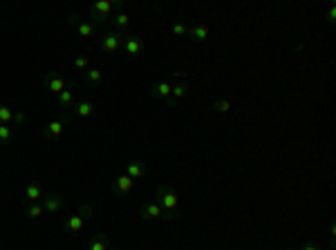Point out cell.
<instances>
[{"label": "cell", "mask_w": 336, "mask_h": 250, "mask_svg": "<svg viewBox=\"0 0 336 250\" xmlns=\"http://www.w3.org/2000/svg\"><path fill=\"white\" fill-rule=\"evenodd\" d=\"M72 116H63V118H56V121H50L43 128V134H45V138H59L61 134L65 132V128L70 125Z\"/></svg>", "instance_id": "obj_5"}, {"label": "cell", "mask_w": 336, "mask_h": 250, "mask_svg": "<svg viewBox=\"0 0 336 250\" xmlns=\"http://www.w3.org/2000/svg\"><path fill=\"white\" fill-rule=\"evenodd\" d=\"M121 50H126L128 56H139L143 52V40L139 36H126V38H123Z\"/></svg>", "instance_id": "obj_12"}, {"label": "cell", "mask_w": 336, "mask_h": 250, "mask_svg": "<svg viewBox=\"0 0 336 250\" xmlns=\"http://www.w3.org/2000/svg\"><path fill=\"white\" fill-rule=\"evenodd\" d=\"M148 92H150V96L157 98V100H168L171 98V92H173V85L168 83V80H157V83L150 85Z\"/></svg>", "instance_id": "obj_10"}, {"label": "cell", "mask_w": 336, "mask_h": 250, "mask_svg": "<svg viewBox=\"0 0 336 250\" xmlns=\"http://www.w3.org/2000/svg\"><path fill=\"white\" fill-rule=\"evenodd\" d=\"M88 250H110V239L105 234H94V239L90 242Z\"/></svg>", "instance_id": "obj_20"}, {"label": "cell", "mask_w": 336, "mask_h": 250, "mask_svg": "<svg viewBox=\"0 0 336 250\" xmlns=\"http://www.w3.org/2000/svg\"><path fill=\"white\" fill-rule=\"evenodd\" d=\"M25 199L30 201V204H38V201L43 199V188L38 184H27L25 186Z\"/></svg>", "instance_id": "obj_18"}, {"label": "cell", "mask_w": 336, "mask_h": 250, "mask_svg": "<svg viewBox=\"0 0 336 250\" xmlns=\"http://www.w3.org/2000/svg\"><path fill=\"white\" fill-rule=\"evenodd\" d=\"M43 208H45V214H56L65 204V196L59 194V192H50V194H43L41 199Z\"/></svg>", "instance_id": "obj_3"}, {"label": "cell", "mask_w": 336, "mask_h": 250, "mask_svg": "<svg viewBox=\"0 0 336 250\" xmlns=\"http://www.w3.org/2000/svg\"><path fill=\"white\" fill-rule=\"evenodd\" d=\"M70 25L76 30V34L83 38H90L94 34V22H85V20H79V16L76 14H72L70 16Z\"/></svg>", "instance_id": "obj_11"}, {"label": "cell", "mask_w": 336, "mask_h": 250, "mask_svg": "<svg viewBox=\"0 0 336 250\" xmlns=\"http://www.w3.org/2000/svg\"><path fill=\"white\" fill-rule=\"evenodd\" d=\"M112 25H114V32H119V30H126V27L130 25V16H128L126 12H119V14H114V16H112Z\"/></svg>", "instance_id": "obj_21"}, {"label": "cell", "mask_w": 336, "mask_h": 250, "mask_svg": "<svg viewBox=\"0 0 336 250\" xmlns=\"http://www.w3.org/2000/svg\"><path fill=\"white\" fill-rule=\"evenodd\" d=\"M132 188H134V179H130L128 174H119V176H114V179H112V192H114V194H119V196L132 192Z\"/></svg>", "instance_id": "obj_9"}, {"label": "cell", "mask_w": 336, "mask_h": 250, "mask_svg": "<svg viewBox=\"0 0 336 250\" xmlns=\"http://www.w3.org/2000/svg\"><path fill=\"white\" fill-rule=\"evenodd\" d=\"M126 174L130 176V179H134V181L141 179V176L146 174V163H143V161H130L126 166Z\"/></svg>", "instance_id": "obj_15"}, {"label": "cell", "mask_w": 336, "mask_h": 250, "mask_svg": "<svg viewBox=\"0 0 336 250\" xmlns=\"http://www.w3.org/2000/svg\"><path fill=\"white\" fill-rule=\"evenodd\" d=\"M25 121H27L25 112H16V116H14V123H16V125H23Z\"/></svg>", "instance_id": "obj_31"}, {"label": "cell", "mask_w": 336, "mask_h": 250, "mask_svg": "<svg viewBox=\"0 0 336 250\" xmlns=\"http://www.w3.org/2000/svg\"><path fill=\"white\" fill-rule=\"evenodd\" d=\"M101 47H103L108 54H117V52L123 47V36L119 32H114V30L103 34V38H101Z\"/></svg>", "instance_id": "obj_4"}, {"label": "cell", "mask_w": 336, "mask_h": 250, "mask_svg": "<svg viewBox=\"0 0 336 250\" xmlns=\"http://www.w3.org/2000/svg\"><path fill=\"white\" fill-rule=\"evenodd\" d=\"M25 214L30 219H38V217H43V214H45V208H43V204L41 201H38V204H30L25 208Z\"/></svg>", "instance_id": "obj_23"}, {"label": "cell", "mask_w": 336, "mask_h": 250, "mask_svg": "<svg viewBox=\"0 0 336 250\" xmlns=\"http://www.w3.org/2000/svg\"><path fill=\"white\" fill-rule=\"evenodd\" d=\"M173 74H175L177 80H180V78H186V72H184V70H177V72H173Z\"/></svg>", "instance_id": "obj_33"}, {"label": "cell", "mask_w": 336, "mask_h": 250, "mask_svg": "<svg viewBox=\"0 0 336 250\" xmlns=\"http://www.w3.org/2000/svg\"><path fill=\"white\" fill-rule=\"evenodd\" d=\"M171 34L173 36H186V34H189V27H186L184 22H175V25L171 27Z\"/></svg>", "instance_id": "obj_27"}, {"label": "cell", "mask_w": 336, "mask_h": 250, "mask_svg": "<svg viewBox=\"0 0 336 250\" xmlns=\"http://www.w3.org/2000/svg\"><path fill=\"white\" fill-rule=\"evenodd\" d=\"M114 9H121V0H97V2L90 7V18H92L97 25L105 22L108 18H112Z\"/></svg>", "instance_id": "obj_2"}, {"label": "cell", "mask_w": 336, "mask_h": 250, "mask_svg": "<svg viewBox=\"0 0 336 250\" xmlns=\"http://www.w3.org/2000/svg\"><path fill=\"white\" fill-rule=\"evenodd\" d=\"M92 212H94V208H92L90 204H83V206L79 208V214H83L85 219H92Z\"/></svg>", "instance_id": "obj_28"}, {"label": "cell", "mask_w": 336, "mask_h": 250, "mask_svg": "<svg viewBox=\"0 0 336 250\" xmlns=\"http://www.w3.org/2000/svg\"><path fill=\"white\" fill-rule=\"evenodd\" d=\"M14 116H16V112H14L12 108H7V105H0V125L14 123Z\"/></svg>", "instance_id": "obj_24"}, {"label": "cell", "mask_w": 336, "mask_h": 250, "mask_svg": "<svg viewBox=\"0 0 336 250\" xmlns=\"http://www.w3.org/2000/svg\"><path fill=\"white\" fill-rule=\"evenodd\" d=\"M43 80H45V88L50 90L52 94H56V96L63 92V90H67V80L61 74H56V72H47Z\"/></svg>", "instance_id": "obj_6"}, {"label": "cell", "mask_w": 336, "mask_h": 250, "mask_svg": "<svg viewBox=\"0 0 336 250\" xmlns=\"http://www.w3.org/2000/svg\"><path fill=\"white\" fill-rule=\"evenodd\" d=\"M83 83L85 85H101V83H103V72L97 70V67L85 70L83 72Z\"/></svg>", "instance_id": "obj_16"}, {"label": "cell", "mask_w": 336, "mask_h": 250, "mask_svg": "<svg viewBox=\"0 0 336 250\" xmlns=\"http://www.w3.org/2000/svg\"><path fill=\"white\" fill-rule=\"evenodd\" d=\"M72 65H74V70H79V72H85V70H90V58L85 54H79L74 58V62H72Z\"/></svg>", "instance_id": "obj_26"}, {"label": "cell", "mask_w": 336, "mask_h": 250, "mask_svg": "<svg viewBox=\"0 0 336 250\" xmlns=\"http://www.w3.org/2000/svg\"><path fill=\"white\" fill-rule=\"evenodd\" d=\"M155 201L161 206V210H164V221H175L180 217V214H177V210H180V194H177L171 186H157L155 188Z\"/></svg>", "instance_id": "obj_1"}, {"label": "cell", "mask_w": 336, "mask_h": 250, "mask_svg": "<svg viewBox=\"0 0 336 250\" xmlns=\"http://www.w3.org/2000/svg\"><path fill=\"white\" fill-rule=\"evenodd\" d=\"M213 112L215 114H229V112H231V100H229V98H218L213 103Z\"/></svg>", "instance_id": "obj_25"}, {"label": "cell", "mask_w": 336, "mask_h": 250, "mask_svg": "<svg viewBox=\"0 0 336 250\" xmlns=\"http://www.w3.org/2000/svg\"><path fill=\"white\" fill-rule=\"evenodd\" d=\"M287 250H294V248H287Z\"/></svg>", "instance_id": "obj_35"}, {"label": "cell", "mask_w": 336, "mask_h": 250, "mask_svg": "<svg viewBox=\"0 0 336 250\" xmlns=\"http://www.w3.org/2000/svg\"><path fill=\"white\" fill-rule=\"evenodd\" d=\"M56 103H59V108H74L76 98H74V92H72L70 88L63 90L59 96H56Z\"/></svg>", "instance_id": "obj_19"}, {"label": "cell", "mask_w": 336, "mask_h": 250, "mask_svg": "<svg viewBox=\"0 0 336 250\" xmlns=\"http://www.w3.org/2000/svg\"><path fill=\"white\" fill-rule=\"evenodd\" d=\"M14 136H16V132H14L12 125H0V146L14 143Z\"/></svg>", "instance_id": "obj_22"}, {"label": "cell", "mask_w": 336, "mask_h": 250, "mask_svg": "<svg viewBox=\"0 0 336 250\" xmlns=\"http://www.w3.org/2000/svg\"><path fill=\"white\" fill-rule=\"evenodd\" d=\"M139 217L143 221H152V219H164V210H161V206L157 204L155 199L148 201V204H143L141 208H139Z\"/></svg>", "instance_id": "obj_7"}, {"label": "cell", "mask_w": 336, "mask_h": 250, "mask_svg": "<svg viewBox=\"0 0 336 250\" xmlns=\"http://www.w3.org/2000/svg\"><path fill=\"white\" fill-rule=\"evenodd\" d=\"M298 250H323V248H320L318 244H314V242H311V244H302V246H300Z\"/></svg>", "instance_id": "obj_32"}, {"label": "cell", "mask_w": 336, "mask_h": 250, "mask_svg": "<svg viewBox=\"0 0 336 250\" xmlns=\"http://www.w3.org/2000/svg\"><path fill=\"white\" fill-rule=\"evenodd\" d=\"M325 20H327L329 25H334V22H336V7H334V4L329 7V12H327V16H325Z\"/></svg>", "instance_id": "obj_30"}, {"label": "cell", "mask_w": 336, "mask_h": 250, "mask_svg": "<svg viewBox=\"0 0 336 250\" xmlns=\"http://www.w3.org/2000/svg\"><path fill=\"white\" fill-rule=\"evenodd\" d=\"M186 36H189L193 42H200V45H204V42L209 40V36H211V27L206 25V22H198V25L189 27V34H186Z\"/></svg>", "instance_id": "obj_8"}, {"label": "cell", "mask_w": 336, "mask_h": 250, "mask_svg": "<svg viewBox=\"0 0 336 250\" xmlns=\"http://www.w3.org/2000/svg\"><path fill=\"white\" fill-rule=\"evenodd\" d=\"M110 250H119V248H110Z\"/></svg>", "instance_id": "obj_34"}, {"label": "cell", "mask_w": 336, "mask_h": 250, "mask_svg": "<svg viewBox=\"0 0 336 250\" xmlns=\"http://www.w3.org/2000/svg\"><path fill=\"white\" fill-rule=\"evenodd\" d=\"M329 248H336V226L329 224Z\"/></svg>", "instance_id": "obj_29"}, {"label": "cell", "mask_w": 336, "mask_h": 250, "mask_svg": "<svg viewBox=\"0 0 336 250\" xmlns=\"http://www.w3.org/2000/svg\"><path fill=\"white\" fill-rule=\"evenodd\" d=\"M74 114L79 118H90L94 114V105L90 100H79V103H74Z\"/></svg>", "instance_id": "obj_17"}, {"label": "cell", "mask_w": 336, "mask_h": 250, "mask_svg": "<svg viewBox=\"0 0 336 250\" xmlns=\"http://www.w3.org/2000/svg\"><path fill=\"white\" fill-rule=\"evenodd\" d=\"M186 94H189V85L184 83V80H177L175 85H173V92H171V98H168V105H177L182 98H186Z\"/></svg>", "instance_id": "obj_14"}, {"label": "cell", "mask_w": 336, "mask_h": 250, "mask_svg": "<svg viewBox=\"0 0 336 250\" xmlns=\"http://www.w3.org/2000/svg\"><path fill=\"white\" fill-rule=\"evenodd\" d=\"M85 224H88V219L83 217V214H72V217H67L63 221V226H65V230H70V232H83V228H85Z\"/></svg>", "instance_id": "obj_13"}]
</instances>
